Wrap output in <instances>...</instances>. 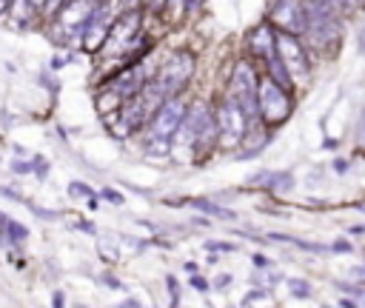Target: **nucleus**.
I'll list each match as a JSON object with an SVG mask.
<instances>
[{"label": "nucleus", "instance_id": "obj_2", "mask_svg": "<svg viewBox=\"0 0 365 308\" xmlns=\"http://www.w3.org/2000/svg\"><path fill=\"white\" fill-rule=\"evenodd\" d=\"M232 97L246 112L249 123L260 120V83H257V74H254L251 63H237V69L232 74Z\"/></svg>", "mask_w": 365, "mask_h": 308}, {"label": "nucleus", "instance_id": "obj_26", "mask_svg": "<svg viewBox=\"0 0 365 308\" xmlns=\"http://www.w3.org/2000/svg\"><path fill=\"white\" fill-rule=\"evenodd\" d=\"M359 140L365 143V114H362V123H359Z\"/></svg>", "mask_w": 365, "mask_h": 308}, {"label": "nucleus", "instance_id": "obj_20", "mask_svg": "<svg viewBox=\"0 0 365 308\" xmlns=\"http://www.w3.org/2000/svg\"><path fill=\"white\" fill-rule=\"evenodd\" d=\"M103 197H106V200H112L114 206H123V203H126V200H123V194H120V191H114V189H103Z\"/></svg>", "mask_w": 365, "mask_h": 308}, {"label": "nucleus", "instance_id": "obj_1", "mask_svg": "<svg viewBox=\"0 0 365 308\" xmlns=\"http://www.w3.org/2000/svg\"><path fill=\"white\" fill-rule=\"evenodd\" d=\"M166 100H169V95L163 92V86H160L157 81L145 83L137 95H131V97L117 109L120 114H117V120H112V129L117 131V137H128V134L137 131L143 123H149Z\"/></svg>", "mask_w": 365, "mask_h": 308}, {"label": "nucleus", "instance_id": "obj_5", "mask_svg": "<svg viewBox=\"0 0 365 308\" xmlns=\"http://www.w3.org/2000/svg\"><path fill=\"white\" fill-rule=\"evenodd\" d=\"M217 134H220V140L226 146H237L243 137H246V129H249V117L246 112L240 109V103L234 97L223 100L220 112H217Z\"/></svg>", "mask_w": 365, "mask_h": 308}, {"label": "nucleus", "instance_id": "obj_17", "mask_svg": "<svg viewBox=\"0 0 365 308\" xmlns=\"http://www.w3.org/2000/svg\"><path fill=\"white\" fill-rule=\"evenodd\" d=\"M68 191H71V194H83V197H89V200L95 197V191H92L89 186H83V183H71V186H68Z\"/></svg>", "mask_w": 365, "mask_h": 308}, {"label": "nucleus", "instance_id": "obj_11", "mask_svg": "<svg viewBox=\"0 0 365 308\" xmlns=\"http://www.w3.org/2000/svg\"><path fill=\"white\" fill-rule=\"evenodd\" d=\"M249 49H251L254 57L271 60V57L277 54V29H271V23L257 26V29L249 35Z\"/></svg>", "mask_w": 365, "mask_h": 308}, {"label": "nucleus", "instance_id": "obj_28", "mask_svg": "<svg viewBox=\"0 0 365 308\" xmlns=\"http://www.w3.org/2000/svg\"><path fill=\"white\" fill-rule=\"evenodd\" d=\"M32 6H35V9H40V6H46V0H32Z\"/></svg>", "mask_w": 365, "mask_h": 308}, {"label": "nucleus", "instance_id": "obj_27", "mask_svg": "<svg viewBox=\"0 0 365 308\" xmlns=\"http://www.w3.org/2000/svg\"><path fill=\"white\" fill-rule=\"evenodd\" d=\"M340 4H342V6H357L359 0H340Z\"/></svg>", "mask_w": 365, "mask_h": 308}, {"label": "nucleus", "instance_id": "obj_25", "mask_svg": "<svg viewBox=\"0 0 365 308\" xmlns=\"http://www.w3.org/2000/svg\"><path fill=\"white\" fill-rule=\"evenodd\" d=\"M359 54H365V29H362V35H359Z\"/></svg>", "mask_w": 365, "mask_h": 308}, {"label": "nucleus", "instance_id": "obj_22", "mask_svg": "<svg viewBox=\"0 0 365 308\" xmlns=\"http://www.w3.org/2000/svg\"><path fill=\"white\" fill-rule=\"evenodd\" d=\"M205 249H211V251H234L232 243H205Z\"/></svg>", "mask_w": 365, "mask_h": 308}, {"label": "nucleus", "instance_id": "obj_19", "mask_svg": "<svg viewBox=\"0 0 365 308\" xmlns=\"http://www.w3.org/2000/svg\"><path fill=\"white\" fill-rule=\"evenodd\" d=\"M66 4H68V0H46V6H43V9H46L49 15H57V12H60Z\"/></svg>", "mask_w": 365, "mask_h": 308}, {"label": "nucleus", "instance_id": "obj_7", "mask_svg": "<svg viewBox=\"0 0 365 308\" xmlns=\"http://www.w3.org/2000/svg\"><path fill=\"white\" fill-rule=\"evenodd\" d=\"M191 71H194V57H191L189 52H177V54L163 66V71L157 74V83L163 86V92H166L169 97H174V95L189 83Z\"/></svg>", "mask_w": 365, "mask_h": 308}, {"label": "nucleus", "instance_id": "obj_6", "mask_svg": "<svg viewBox=\"0 0 365 308\" xmlns=\"http://www.w3.org/2000/svg\"><path fill=\"white\" fill-rule=\"evenodd\" d=\"M277 54L285 63V69L291 71V77L309 81L311 66H309V54H306V49H303V43H300L297 35H288V32H280L277 29Z\"/></svg>", "mask_w": 365, "mask_h": 308}, {"label": "nucleus", "instance_id": "obj_13", "mask_svg": "<svg viewBox=\"0 0 365 308\" xmlns=\"http://www.w3.org/2000/svg\"><path fill=\"white\" fill-rule=\"evenodd\" d=\"M4 231H6V243H23L26 237H29V228L23 225V223H18V220H6V225H4Z\"/></svg>", "mask_w": 365, "mask_h": 308}, {"label": "nucleus", "instance_id": "obj_29", "mask_svg": "<svg viewBox=\"0 0 365 308\" xmlns=\"http://www.w3.org/2000/svg\"><path fill=\"white\" fill-rule=\"evenodd\" d=\"M186 6H189V9H191V6H197V0H189V4H186Z\"/></svg>", "mask_w": 365, "mask_h": 308}, {"label": "nucleus", "instance_id": "obj_10", "mask_svg": "<svg viewBox=\"0 0 365 308\" xmlns=\"http://www.w3.org/2000/svg\"><path fill=\"white\" fill-rule=\"evenodd\" d=\"M109 29H112V20H109V6L106 4H95V9H92V15L86 18V23H83V46L89 49V52H97V49H103V43H106V37H109Z\"/></svg>", "mask_w": 365, "mask_h": 308}, {"label": "nucleus", "instance_id": "obj_16", "mask_svg": "<svg viewBox=\"0 0 365 308\" xmlns=\"http://www.w3.org/2000/svg\"><path fill=\"white\" fill-rule=\"evenodd\" d=\"M288 288H291V294H294V297H309L311 294V285L306 283V280H288Z\"/></svg>", "mask_w": 365, "mask_h": 308}, {"label": "nucleus", "instance_id": "obj_23", "mask_svg": "<svg viewBox=\"0 0 365 308\" xmlns=\"http://www.w3.org/2000/svg\"><path fill=\"white\" fill-rule=\"evenodd\" d=\"M331 251H337V254H348V251H354V249H351V243H345V240H337Z\"/></svg>", "mask_w": 365, "mask_h": 308}, {"label": "nucleus", "instance_id": "obj_18", "mask_svg": "<svg viewBox=\"0 0 365 308\" xmlns=\"http://www.w3.org/2000/svg\"><path fill=\"white\" fill-rule=\"evenodd\" d=\"M251 302H268L265 291H249V297L243 300V305H251Z\"/></svg>", "mask_w": 365, "mask_h": 308}, {"label": "nucleus", "instance_id": "obj_3", "mask_svg": "<svg viewBox=\"0 0 365 308\" xmlns=\"http://www.w3.org/2000/svg\"><path fill=\"white\" fill-rule=\"evenodd\" d=\"M260 117L271 126H280L291 117V97L271 77L260 81Z\"/></svg>", "mask_w": 365, "mask_h": 308}, {"label": "nucleus", "instance_id": "obj_15", "mask_svg": "<svg viewBox=\"0 0 365 308\" xmlns=\"http://www.w3.org/2000/svg\"><path fill=\"white\" fill-rule=\"evenodd\" d=\"M291 186H294V180H291V174H271V189L274 191H288Z\"/></svg>", "mask_w": 365, "mask_h": 308}, {"label": "nucleus", "instance_id": "obj_21", "mask_svg": "<svg viewBox=\"0 0 365 308\" xmlns=\"http://www.w3.org/2000/svg\"><path fill=\"white\" fill-rule=\"evenodd\" d=\"M12 172H18V174H26V172H35V160H32V163H12Z\"/></svg>", "mask_w": 365, "mask_h": 308}, {"label": "nucleus", "instance_id": "obj_9", "mask_svg": "<svg viewBox=\"0 0 365 308\" xmlns=\"http://www.w3.org/2000/svg\"><path fill=\"white\" fill-rule=\"evenodd\" d=\"M183 117H186V106H183V100H180L177 95H174V97H169V100L157 109V114L152 117V137H155V140H172V137L177 134V129H180Z\"/></svg>", "mask_w": 365, "mask_h": 308}, {"label": "nucleus", "instance_id": "obj_12", "mask_svg": "<svg viewBox=\"0 0 365 308\" xmlns=\"http://www.w3.org/2000/svg\"><path fill=\"white\" fill-rule=\"evenodd\" d=\"M265 63H268V77H271V81H277V83L288 92V89H291V81H294V77H291V71H288V69H285V63L280 60V54H274V57H271V60H265Z\"/></svg>", "mask_w": 365, "mask_h": 308}, {"label": "nucleus", "instance_id": "obj_24", "mask_svg": "<svg viewBox=\"0 0 365 308\" xmlns=\"http://www.w3.org/2000/svg\"><path fill=\"white\" fill-rule=\"evenodd\" d=\"M12 4H15V0H0V15H4L6 9H12Z\"/></svg>", "mask_w": 365, "mask_h": 308}, {"label": "nucleus", "instance_id": "obj_4", "mask_svg": "<svg viewBox=\"0 0 365 308\" xmlns=\"http://www.w3.org/2000/svg\"><path fill=\"white\" fill-rule=\"evenodd\" d=\"M271 23L280 32L300 37L309 29V9H306L303 0H277V4L271 6Z\"/></svg>", "mask_w": 365, "mask_h": 308}, {"label": "nucleus", "instance_id": "obj_8", "mask_svg": "<svg viewBox=\"0 0 365 308\" xmlns=\"http://www.w3.org/2000/svg\"><path fill=\"white\" fill-rule=\"evenodd\" d=\"M137 35H140V12L131 9L112 23L109 37H106V52H114V54L128 52L131 43H137Z\"/></svg>", "mask_w": 365, "mask_h": 308}, {"label": "nucleus", "instance_id": "obj_14", "mask_svg": "<svg viewBox=\"0 0 365 308\" xmlns=\"http://www.w3.org/2000/svg\"><path fill=\"white\" fill-rule=\"evenodd\" d=\"M194 206H197L200 211H205V214H214V217H226V220H232V217H234L229 208H220V206H214V203H208V200H197Z\"/></svg>", "mask_w": 365, "mask_h": 308}]
</instances>
